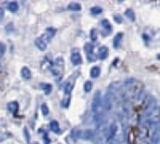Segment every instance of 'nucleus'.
Masks as SVG:
<instances>
[{"mask_svg": "<svg viewBox=\"0 0 160 144\" xmlns=\"http://www.w3.org/2000/svg\"><path fill=\"white\" fill-rule=\"evenodd\" d=\"M5 50H7V47H5V43H0V56L5 53Z\"/></svg>", "mask_w": 160, "mask_h": 144, "instance_id": "f3484780", "label": "nucleus"}, {"mask_svg": "<svg viewBox=\"0 0 160 144\" xmlns=\"http://www.w3.org/2000/svg\"><path fill=\"white\" fill-rule=\"evenodd\" d=\"M69 10H77V11H79V10H80V5L79 3H71V5H69Z\"/></svg>", "mask_w": 160, "mask_h": 144, "instance_id": "4468645a", "label": "nucleus"}, {"mask_svg": "<svg viewBox=\"0 0 160 144\" xmlns=\"http://www.w3.org/2000/svg\"><path fill=\"white\" fill-rule=\"evenodd\" d=\"M24 138H26V141H27V143H31V135H29L27 130H24Z\"/></svg>", "mask_w": 160, "mask_h": 144, "instance_id": "dca6fc26", "label": "nucleus"}, {"mask_svg": "<svg viewBox=\"0 0 160 144\" xmlns=\"http://www.w3.org/2000/svg\"><path fill=\"white\" fill-rule=\"evenodd\" d=\"M99 74H101V69L98 67V66H95V67L90 71V77H91V79H96V77L99 75Z\"/></svg>", "mask_w": 160, "mask_h": 144, "instance_id": "423d86ee", "label": "nucleus"}, {"mask_svg": "<svg viewBox=\"0 0 160 144\" xmlns=\"http://www.w3.org/2000/svg\"><path fill=\"white\" fill-rule=\"evenodd\" d=\"M107 53H109L107 47H101V48H99V55H98V58H101V59H106V58H107Z\"/></svg>", "mask_w": 160, "mask_h": 144, "instance_id": "39448f33", "label": "nucleus"}, {"mask_svg": "<svg viewBox=\"0 0 160 144\" xmlns=\"http://www.w3.org/2000/svg\"><path fill=\"white\" fill-rule=\"evenodd\" d=\"M101 11H103V10H101V8H98V7L91 8V13H95V15H96V13H101Z\"/></svg>", "mask_w": 160, "mask_h": 144, "instance_id": "6ab92c4d", "label": "nucleus"}, {"mask_svg": "<svg viewBox=\"0 0 160 144\" xmlns=\"http://www.w3.org/2000/svg\"><path fill=\"white\" fill-rule=\"evenodd\" d=\"M35 45L40 48V50H45V48H47V40H45L43 37H40V39H37Z\"/></svg>", "mask_w": 160, "mask_h": 144, "instance_id": "7ed1b4c3", "label": "nucleus"}, {"mask_svg": "<svg viewBox=\"0 0 160 144\" xmlns=\"http://www.w3.org/2000/svg\"><path fill=\"white\" fill-rule=\"evenodd\" d=\"M2 18H3V10L0 8V19H2Z\"/></svg>", "mask_w": 160, "mask_h": 144, "instance_id": "412c9836", "label": "nucleus"}, {"mask_svg": "<svg viewBox=\"0 0 160 144\" xmlns=\"http://www.w3.org/2000/svg\"><path fill=\"white\" fill-rule=\"evenodd\" d=\"M107 130H109V131H107V135H106V141H111L112 138H114V135H115V131H117V125L111 123V127H109Z\"/></svg>", "mask_w": 160, "mask_h": 144, "instance_id": "f257e3e1", "label": "nucleus"}, {"mask_svg": "<svg viewBox=\"0 0 160 144\" xmlns=\"http://www.w3.org/2000/svg\"><path fill=\"white\" fill-rule=\"evenodd\" d=\"M40 87H42V88L45 90V93H51V90H53V88H51V85H47V83H42Z\"/></svg>", "mask_w": 160, "mask_h": 144, "instance_id": "9b49d317", "label": "nucleus"}, {"mask_svg": "<svg viewBox=\"0 0 160 144\" xmlns=\"http://www.w3.org/2000/svg\"><path fill=\"white\" fill-rule=\"evenodd\" d=\"M72 63L75 64V66H80V64H82V58H80L79 50H72Z\"/></svg>", "mask_w": 160, "mask_h": 144, "instance_id": "f03ea898", "label": "nucleus"}, {"mask_svg": "<svg viewBox=\"0 0 160 144\" xmlns=\"http://www.w3.org/2000/svg\"><path fill=\"white\" fill-rule=\"evenodd\" d=\"M123 37V34H117V40H114V47H119L120 45V39Z\"/></svg>", "mask_w": 160, "mask_h": 144, "instance_id": "ddd939ff", "label": "nucleus"}, {"mask_svg": "<svg viewBox=\"0 0 160 144\" xmlns=\"http://www.w3.org/2000/svg\"><path fill=\"white\" fill-rule=\"evenodd\" d=\"M21 75H23L26 80H29V79H31V77H32V74H31V71H29V67H23V69H21Z\"/></svg>", "mask_w": 160, "mask_h": 144, "instance_id": "0eeeda50", "label": "nucleus"}, {"mask_svg": "<svg viewBox=\"0 0 160 144\" xmlns=\"http://www.w3.org/2000/svg\"><path fill=\"white\" fill-rule=\"evenodd\" d=\"M8 10H10V11H18V3H15V2L8 3Z\"/></svg>", "mask_w": 160, "mask_h": 144, "instance_id": "1a4fd4ad", "label": "nucleus"}, {"mask_svg": "<svg viewBox=\"0 0 160 144\" xmlns=\"http://www.w3.org/2000/svg\"><path fill=\"white\" fill-rule=\"evenodd\" d=\"M93 88V85H91V82H85V85H83V90L87 93H90V90Z\"/></svg>", "mask_w": 160, "mask_h": 144, "instance_id": "f8f14e48", "label": "nucleus"}, {"mask_svg": "<svg viewBox=\"0 0 160 144\" xmlns=\"http://www.w3.org/2000/svg\"><path fill=\"white\" fill-rule=\"evenodd\" d=\"M51 128H53V131L55 133H61V128H59V125H58L56 120H51Z\"/></svg>", "mask_w": 160, "mask_h": 144, "instance_id": "6e6552de", "label": "nucleus"}, {"mask_svg": "<svg viewBox=\"0 0 160 144\" xmlns=\"http://www.w3.org/2000/svg\"><path fill=\"white\" fill-rule=\"evenodd\" d=\"M42 112H43L45 115H48V107H47V104H42Z\"/></svg>", "mask_w": 160, "mask_h": 144, "instance_id": "a211bd4d", "label": "nucleus"}, {"mask_svg": "<svg viewBox=\"0 0 160 144\" xmlns=\"http://www.w3.org/2000/svg\"><path fill=\"white\" fill-rule=\"evenodd\" d=\"M125 15H127L128 18H130V19H135V15H133V10H127V11H125Z\"/></svg>", "mask_w": 160, "mask_h": 144, "instance_id": "2eb2a0df", "label": "nucleus"}, {"mask_svg": "<svg viewBox=\"0 0 160 144\" xmlns=\"http://www.w3.org/2000/svg\"><path fill=\"white\" fill-rule=\"evenodd\" d=\"M13 29H15V26H13V24H8V26H7V31L8 32H11Z\"/></svg>", "mask_w": 160, "mask_h": 144, "instance_id": "aec40b11", "label": "nucleus"}, {"mask_svg": "<svg viewBox=\"0 0 160 144\" xmlns=\"http://www.w3.org/2000/svg\"><path fill=\"white\" fill-rule=\"evenodd\" d=\"M8 109H10L11 112H16L18 111V103H10L8 104Z\"/></svg>", "mask_w": 160, "mask_h": 144, "instance_id": "9d476101", "label": "nucleus"}, {"mask_svg": "<svg viewBox=\"0 0 160 144\" xmlns=\"http://www.w3.org/2000/svg\"><path fill=\"white\" fill-rule=\"evenodd\" d=\"M31 144H35V143H31Z\"/></svg>", "mask_w": 160, "mask_h": 144, "instance_id": "4be33fe9", "label": "nucleus"}, {"mask_svg": "<svg viewBox=\"0 0 160 144\" xmlns=\"http://www.w3.org/2000/svg\"><path fill=\"white\" fill-rule=\"evenodd\" d=\"M72 85H74V77H72L69 82H66V85H64V91H66L67 96H69V93H71V90H72Z\"/></svg>", "mask_w": 160, "mask_h": 144, "instance_id": "20e7f679", "label": "nucleus"}]
</instances>
